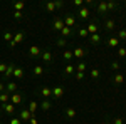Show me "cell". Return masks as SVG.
<instances>
[{
    "instance_id": "obj_42",
    "label": "cell",
    "mask_w": 126,
    "mask_h": 124,
    "mask_svg": "<svg viewBox=\"0 0 126 124\" xmlns=\"http://www.w3.org/2000/svg\"><path fill=\"white\" fill-rule=\"evenodd\" d=\"M119 67H121V64H119L118 60H114V62L111 64V69H113V70H119Z\"/></svg>"
},
{
    "instance_id": "obj_29",
    "label": "cell",
    "mask_w": 126,
    "mask_h": 124,
    "mask_svg": "<svg viewBox=\"0 0 126 124\" xmlns=\"http://www.w3.org/2000/svg\"><path fill=\"white\" fill-rule=\"evenodd\" d=\"M89 42H91V44H99V42H101V37H99V34L89 35Z\"/></svg>"
},
{
    "instance_id": "obj_41",
    "label": "cell",
    "mask_w": 126,
    "mask_h": 124,
    "mask_svg": "<svg viewBox=\"0 0 126 124\" xmlns=\"http://www.w3.org/2000/svg\"><path fill=\"white\" fill-rule=\"evenodd\" d=\"M24 17V12H14V19L15 20H22Z\"/></svg>"
},
{
    "instance_id": "obj_39",
    "label": "cell",
    "mask_w": 126,
    "mask_h": 124,
    "mask_svg": "<svg viewBox=\"0 0 126 124\" xmlns=\"http://www.w3.org/2000/svg\"><path fill=\"white\" fill-rule=\"evenodd\" d=\"M118 57H121V59L126 57V49L125 47H119V49H118Z\"/></svg>"
},
{
    "instance_id": "obj_36",
    "label": "cell",
    "mask_w": 126,
    "mask_h": 124,
    "mask_svg": "<svg viewBox=\"0 0 126 124\" xmlns=\"http://www.w3.org/2000/svg\"><path fill=\"white\" fill-rule=\"evenodd\" d=\"M3 40L12 42V40H14V34H12V32H5V34H3Z\"/></svg>"
},
{
    "instance_id": "obj_35",
    "label": "cell",
    "mask_w": 126,
    "mask_h": 124,
    "mask_svg": "<svg viewBox=\"0 0 126 124\" xmlns=\"http://www.w3.org/2000/svg\"><path fill=\"white\" fill-rule=\"evenodd\" d=\"M56 44H57L59 47H66V44H67V40H66L64 37H59L57 40H56Z\"/></svg>"
},
{
    "instance_id": "obj_1",
    "label": "cell",
    "mask_w": 126,
    "mask_h": 124,
    "mask_svg": "<svg viewBox=\"0 0 126 124\" xmlns=\"http://www.w3.org/2000/svg\"><path fill=\"white\" fill-rule=\"evenodd\" d=\"M19 117H20V121H30V119L34 117V114L30 112L29 109H22L19 112Z\"/></svg>"
},
{
    "instance_id": "obj_10",
    "label": "cell",
    "mask_w": 126,
    "mask_h": 124,
    "mask_svg": "<svg viewBox=\"0 0 126 124\" xmlns=\"http://www.w3.org/2000/svg\"><path fill=\"white\" fill-rule=\"evenodd\" d=\"M97 14H99V15H104V14H108V5H106V2H99V3H97Z\"/></svg>"
},
{
    "instance_id": "obj_51",
    "label": "cell",
    "mask_w": 126,
    "mask_h": 124,
    "mask_svg": "<svg viewBox=\"0 0 126 124\" xmlns=\"http://www.w3.org/2000/svg\"><path fill=\"white\" fill-rule=\"evenodd\" d=\"M125 5H126V2H125Z\"/></svg>"
},
{
    "instance_id": "obj_43",
    "label": "cell",
    "mask_w": 126,
    "mask_h": 124,
    "mask_svg": "<svg viewBox=\"0 0 126 124\" xmlns=\"http://www.w3.org/2000/svg\"><path fill=\"white\" fill-rule=\"evenodd\" d=\"M9 124H22V121H20V117H12L9 121Z\"/></svg>"
},
{
    "instance_id": "obj_20",
    "label": "cell",
    "mask_w": 126,
    "mask_h": 124,
    "mask_svg": "<svg viewBox=\"0 0 126 124\" xmlns=\"http://www.w3.org/2000/svg\"><path fill=\"white\" fill-rule=\"evenodd\" d=\"M0 102H2V104L10 102V94L9 92H2V94H0Z\"/></svg>"
},
{
    "instance_id": "obj_37",
    "label": "cell",
    "mask_w": 126,
    "mask_h": 124,
    "mask_svg": "<svg viewBox=\"0 0 126 124\" xmlns=\"http://www.w3.org/2000/svg\"><path fill=\"white\" fill-rule=\"evenodd\" d=\"M86 64H84V62H79L78 66H76V70H78V72H84V70H86Z\"/></svg>"
},
{
    "instance_id": "obj_26",
    "label": "cell",
    "mask_w": 126,
    "mask_h": 124,
    "mask_svg": "<svg viewBox=\"0 0 126 124\" xmlns=\"http://www.w3.org/2000/svg\"><path fill=\"white\" fill-rule=\"evenodd\" d=\"M89 76L93 77V79H94V81H97V79H99V77H101V70H99V69H96V67H94V69H93V70H91V74H89Z\"/></svg>"
},
{
    "instance_id": "obj_12",
    "label": "cell",
    "mask_w": 126,
    "mask_h": 124,
    "mask_svg": "<svg viewBox=\"0 0 126 124\" xmlns=\"http://www.w3.org/2000/svg\"><path fill=\"white\" fill-rule=\"evenodd\" d=\"M3 111H5L9 116H12L14 112H15V106L12 104V102H7V104H3Z\"/></svg>"
},
{
    "instance_id": "obj_24",
    "label": "cell",
    "mask_w": 126,
    "mask_h": 124,
    "mask_svg": "<svg viewBox=\"0 0 126 124\" xmlns=\"http://www.w3.org/2000/svg\"><path fill=\"white\" fill-rule=\"evenodd\" d=\"M104 29H106V30H113V29H114V20L108 19L106 22H104Z\"/></svg>"
},
{
    "instance_id": "obj_11",
    "label": "cell",
    "mask_w": 126,
    "mask_h": 124,
    "mask_svg": "<svg viewBox=\"0 0 126 124\" xmlns=\"http://www.w3.org/2000/svg\"><path fill=\"white\" fill-rule=\"evenodd\" d=\"M5 92H9V94L17 92V84H15V82H7V86H5Z\"/></svg>"
},
{
    "instance_id": "obj_22",
    "label": "cell",
    "mask_w": 126,
    "mask_h": 124,
    "mask_svg": "<svg viewBox=\"0 0 126 124\" xmlns=\"http://www.w3.org/2000/svg\"><path fill=\"white\" fill-rule=\"evenodd\" d=\"M24 37H25V34H24V32H17V34L14 35V42H15V44H20V42L24 40Z\"/></svg>"
},
{
    "instance_id": "obj_50",
    "label": "cell",
    "mask_w": 126,
    "mask_h": 124,
    "mask_svg": "<svg viewBox=\"0 0 126 124\" xmlns=\"http://www.w3.org/2000/svg\"><path fill=\"white\" fill-rule=\"evenodd\" d=\"M103 124H111V121H106V123H103Z\"/></svg>"
},
{
    "instance_id": "obj_40",
    "label": "cell",
    "mask_w": 126,
    "mask_h": 124,
    "mask_svg": "<svg viewBox=\"0 0 126 124\" xmlns=\"http://www.w3.org/2000/svg\"><path fill=\"white\" fill-rule=\"evenodd\" d=\"M74 79L76 81H84V72H76L74 74Z\"/></svg>"
},
{
    "instance_id": "obj_7",
    "label": "cell",
    "mask_w": 126,
    "mask_h": 124,
    "mask_svg": "<svg viewBox=\"0 0 126 124\" xmlns=\"http://www.w3.org/2000/svg\"><path fill=\"white\" fill-rule=\"evenodd\" d=\"M52 25H54V30H62L64 29V20L59 19V17H56L54 22H52Z\"/></svg>"
},
{
    "instance_id": "obj_25",
    "label": "cell",
    "mask_w": 126,
    "mask_h": 124,
    "mask_svg": "<svg viewBox=\"0 0 126 124\" xmlns=\"http://www.w3.org/2000/svg\"><path fill=\"white\" fill-rule=\"evenodd\" d=\"M71 34H72V29H69V27H66V25H64V29L61 30V37H69V35H71Z\"/></svg>"
},
{
    "instance_id": "obj_17",
    "label": "cell",
    "mask_w": 126,
    "mask_h": 124,
    "mask_svg": "<svg viewBox=\"0 0 126 124\" xmlns=\"http://www.w3.org/2000/svg\"><path fill=\"white\" fill-rule=\"evenodd\" d=\"M113 82H114L116 86H121V84L125 82V76H123V74H116L114 79H113Z\"/></svg>"
},
{
    "instance_id": "obj_49",
    "label": "cell",
    "mask_w": 126,
    "mask_h": 124,
    "mask_svg": "<svg viewBox=\"0 0 126 124\" xmlns=\"http://www.w3.org/2000/svg\"><path fill=\"white\" fill-rule=\"evenodd\" d=\"M2 92H5V84L0 82V94H2Z\"/></svg>"
},
{
    "instance_id": "obj_32",
    "label": "cell",
    "mask_w": 126,
    "mask_h": 124,
    "mask_svg": "<svg viewBox=\"0 0 126 124\" xmlns=\"http://www.w3.org/2000/svg\"><path fill=\"white\" fill-rule=\"evenodd\" d=\"M25 7V3L24 2H15L14 3V9H15V12H22V9Z\"/></svg>"
},
{
    "instance_id": "obj_8",
    "label": "cell",
    "mask_w": 126,
    "mask_h": 124,
    "mask_svg": "<svg viewBox=\"0 0 126 124\" xmlns=\"http://www.w3.org/2000/svg\"><path fill=\"white\" fill-rule=\"evenodd\" d=\"M15 64H9V66H7V70H5V74H3V77H5V79H10V77L14 76V70H15Z\"/></svg>"
},
{
    "instance_id": "obj_16",
    "label": "cell",
    "mask_w": 126,
    "mask_h": 124,
    "mask_svg": "<svg viewBox=\"0 0 126 124\" xmlns=\"http://www.w3.org/2000/svg\"><path fill=\"white\" fill-rule=\"evenodd\" d=\"M24 77V69L22 67H15L14 70V79H22Z\"/></svg>"
},
{
    "instance_id": "obj_44",
    "label": "cell",
    "mask_w": 126,
    "mask_h": 124,
    "mask_svg": "<svg viewBox=\"0 0 126 124\" xmlns=\"http://www.w3.org/2000/svg\"><path fill=\"white\" fill-rule=\"evenodd\" d=\"M7 66H9V64H3V62H0V74H5V70H7Z\"/></svg>"
},
{
    "instance_id": "obj_45",
    "label": "cell",
    "mask_w": 126,
    "mask_h": 124,
    "mask_svg": "<svg viewBox=\"0 0 126 124\" xmlns=\"http://www.w3.org/2000/svg\"><path fill=\"white\" fill-rule=\"evenodd\" d=\"M111 124H125V119H123V117H116V119H113Z\"/></svg>"
},
{
    "instance_id": "obj_14",
    "label": "cell",
    "mask_w": 126,
    "mask_h": 124,
    "mask_svg": "<svg viewBox=\"0 0 126 124\" xmlns=\"http://www.w3.org/2000/svg\"><path fill=\"white\" fill-rule=\"evenodd\" d=\"M78 15H79V19H87L89 17V9L87 7H81L78 12Z\"/></svg>"
},
{
    "instance_id": "obj_46",
    "label": "cell",
    "mask_w": 126,
    "mask_h": 124,
    "mask_svg": "<svg viewBox=\"0 0 126 124\" xmlns=\"http://www.w3.org/2000/svg\"><path fill=\"white\" fill-rule=\"evenodd\" d=\"M82 3H84V0H74V7H82Z\"/></svg>"
},
{
    "instance_id": "obj_21",
    "label": "cell",
    "mask_w": 126,
    "mask_h": 124,
    "mask_svg": "<svg viewBox=\"0 0 126 124\" xmlns=\"http://www.w3.org/2000/svg\"><path fill=\"white\" fill-rule=\"evenodd\" d=\"M40 94L47 99V97H50V96H52V89H50V87H42V89H40Z\"/></svg>"
},
{
    "instance_id": "obj_31",
    "label": "cell",
    "mask_w": 126,
    "mask_h": 124,
    "mask_svg": "<svg viewBox=\"0 0 126 124\" xmlns=\"http://www.w3.org/2000/svg\"><path fill=\"white\" fill-rule=\"evenodd\" d=\"M44 70H46L44 67L35 66V67H34V76H42V74H44Z\"/></svg>"
},
{
    "instance_id": "obj_19",
    "label": "cell",
    "mask_w": 126,
    "mask_h": 124,
    "mask_svg": "<svg viewBox=\"0 0 126 124\" xmlns=\"http://www.w3.org/2000/svg\"><path fill=\"white\" fill-rule=\"evenodd\" d=\"M108 45H109V47H118V45H119L118 37H109L108 39Z\"/></svg>"
},
{
    "instance_id": "obj_4",
    "label": "cell",
    "mask_w": 126,
    "mask_h": 124,
    "mask_svg": "<svg viewBox=\"0 0 126 124\" xmlns=\"http://www.w3.org/2000/svg\"><path fill=\"white\" fill-rule=\"evenodd\" d=\"M10 102H12L14 106H19L20 102H22V94H19V92L10 94Z\"/></svg>"
},
{
    "instance_id": "obj_23",
    "label": "cell",
    "mask_w": 126,
    "mask_h": 124,
    "mask_svg": "<svg viewBox=\"0 0 126 124\" xmlns=\"http://www.w3.org/2000/svg\"><path fill=\"white\" fill-rule=\"evenodd\" d=\"M74 70H76V66H72V64H67V66L64 67V74L66 76H71Z\"/></svg>"
},
{
    "instance_id": "obj_34",
    "label": "cell",
    "mask_w": 126,
    "mask_h": 124,
    "mask_svg": "<svg viewBox=\"0 0 126 124\" xmlns=\"http://www.w3.org/2000/svg\"><path fill=\"white\" fill-rule=\"evenodd\" d=\"M106 5H108V12H113V10H116V7H118L116 2H106Z\"/></svg>"
},
{
    "instance_id": "obj_15",
    "label": "cell",
    "mask_w": 126,
    "mask_h": 124,
    "mask_svg": "<svg viewBox=\"0 0 126 124\" xmlns=\"http://www.w3.org/2000/svg\"><path fill=\"white\" fill-rule=\"evenodd\" d=\"M64 114H66L67 119H74V117H76V109H74V107H67V109L64 111Z\"/></svg>"
},
{
    "instance_id": "obj_38",
    "label": "cell",
    "mask_w": 126,
    "mask_h": 124,
    "mask_svg": "<svg viewBox=\"0 0 126 124\" xmlns=\"http://www.w3.org/2000/svg\"><path fill=\"white\" fill-rule=\"evenodd\" d=\"M118 40H126V30L125 29H121L118 32Z\"/></svg>"
},
{
    "instance_id": "obj_13",
    "label": "cell",
    "mask_w": 126,
    "mask_h": 124,
    "mask_svg": "<svg viewBox=\"0 0 126 124\" xmlns=\"http://www.w3.org/2000/svg\"><path fill=\"white\" fill-rule=\"evenodd\" d=\"M40 57H42V60H44L46 64H49V62L52 60V52H50V50H44Z\"/></svg>"
},
{
    "instance_id": "obj_6",
    "label": "cell",
    "mask_w": 126,
    "mask_h": 124,
    "mask_svg": "<svg viewBox=\"0 0 126 124\" xmlns=\"http://www.w3.org/2000/svg\"><path fill=\"white\" fill-rule=\"evenodd\" d=\"M97 29H99V27H97L96 22H91V24L86 27V30H87V34H89V35H94V34H97Z\"/></svg>"
},
{
    "instance_id": "obj_5",
    "label": "cell",
    "mask_w": 126,
    "mask_h": 124,
    "mask_svg": "<svg viewBox=\"0 0 126 124\" xmlns=\"http://www.w3.org/2000/svg\"><path fill=\"white\" fill-rule=\"evenodd\" d=\"M62 94H64V89H62L61 86L52 87V96H54V99H61V97H62Z\"/></svg>"
},
{
    "instance_id": "obj_2",
    "label": "cell",
    "mask_w": 126,
    "mask_h": 124,
    "mask_svg": "<svg viewBox=\"0 0 126 124\" xmlns=\"http://www.w3.org/2000/svg\"><path fill=\"white\" fill-rule=\"evenodd\" d=\"M42 49L39 47V45H32V47L29 49V54H30V57H40L42 55Z\"/></svg>"
},
{
    "instance_id": "obj_48",
    "label": "cell",
    "mask_w": 126,
    "mask_h": 124,
    "mask_svg": "<svg viewBox=\"0 0 126 124\" xmlns=\"http://www.w3.org/2000/svg\"><path fill=\"white\" fill-rule=\"evenodd\" d=\"M29 123H30V124H39V121H37V119H35V116H34V117H32V119H30Z\"/></svg>"
},
{
    "instance_id": "obj_27",
    "label": "cell",
    "mask_w": 126,
    "mask_h": 124,
    "mask_svg": "<svg viewBox=\"0 0 126 124\" xmlns=\"http://www.w3.org/2000/svg\"><path fill=\"white\" fill-rule=\"evenodd\" d=\"M72 57H74V55H72V50H69V49H67V50L62 52V59H64V60H67V62H69Z\"/></svg>"
},
{
    "instance_id": "obj_28",
    "label": "cell",
    "mask_w": 126,
    "mask_h": 124,
    "mask_svg": "<svg viewBox=\"0 0 126 124\" xmlns=\"http://www.w3.org/2000/svg\"><path fill=\"white\" fill-rule=\"evenodd\" d=\"M78 34H79V37H82V39H87V37H89L86 27H79V29H78Z\"/></svg>"
},
{
    "instance_id": "obj_33",
    "label": "cell",
    "mask_w": 126,
    "mask_h": 124,
    "mask_svg": "<svg viewBox=\"0 0 126 124\" xmlns=\"http://www.w3.org/2000/svg\"><path fill=\"white\" fill-rule=\"evenodd\" d=\"M46 10L47 12H54L56 10V2H47L46 3Z\"/></svg>"
},
{
    "instance_id": "obj_3",
    "label": "cell",
    "mask_w": 126,
    "mask_h": 124,
    "mask_svg": "<svg viewBox=\"0 0 126 124\" xmlns=\"http://www.w3.org/2000/svg\"><path fill=\"white\" fill-rule=\"evenodd\" d=\"M62 20H64V25H66V27H69V29H72V27L76 25V19H74L72 15H66Z\"/></svg>"
},
{
    "instance_id": "obj_18",
    "label": "cell",
    "mask_w": 126,
    "mask_h": 124,
    "mask_svg": "<svg viewBox=\"0 0 126 124\" xmlns=\"http://www.w3.org/2000/svg\"><path fill=\"white\" fill-rule=\"evenodd\" d=\"M50 107H52V102H50L49 99H46V101L40 102V109H42V111H49Z\"/></svg>"
},
{
    "instance_id": "obj_47",
    "label": "cell",
    "mask_w": 126,
    "mask_h": 124,
    "mask_svg": "<svg viewBox=\"0 0 126 124\" xmlns=\"http://www.w3.org/2000/svg\"><path fill=\"white\" fill-rule=\"evenodd\" d=\"M64 7V2H56V9H62Z\"/></svg>"
},
{
    "instance_id": "obj_30",
    "label": "cell",
    "mask_w": 126,
    "mask_h": 124,
    "mask_svg": "<svg viewBox=\"0 0 126 124\" xmlns=\"http://www.w3.org/2000/svg\"><path fill=\"white\" fill-rule=\"evenodd\" d=\"M37 109H39V104H37L35 101H30V104H29V111L32 112V114H34V112H35Z\"/></svg>"
},
{
    "instance_id": "obj_52",
    "label": "cell",
    "mask_w": 126,
    "mask_h": 124,
    "mask_svg": "<svg viewBox=\"0 0 126 124\" xmlns=\"http://www.w3.org/2000/svg\"><path fill=\"white\" fill-rule=\"evenodd\" d=\"M0 124H2V123H0Z\"/></svg>"
},
{
    "instance_id": "obj_9",
    "label": "cell",
    "mask_w": 126,
    "mask_h": 124,
    "mask_svg": "<svg viewBox=\"0 0 126 124\" xmlns=\"http://www.w3.org/2000/svg\"><path fill=\"white\" fill-rule=\"evenodd\" d=\"M72 55H74V57H78V59H82L84 55H86V50H84L82 47H76L74 50H72Z\"/></svg>"
}]
</instances>
